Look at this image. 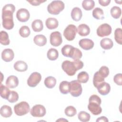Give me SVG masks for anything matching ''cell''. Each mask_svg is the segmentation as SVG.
<instances>
[{"mask_svg":"<svg viewBox=\"0 0 122 122\" xmlns=\"http://www.w3.org/2000/svg\"><path fill=\"white\" fill-rule=\"evenodd\" d=\"M98 92L102 95L108 94L111 91V86L110 84L105 81L101 83L97 87Z\"/></svg>","mask_w":122,"mask_h":122,"instance_id":"16","label":"cell"},{"mask_svg":"<svg viewBox=\"0 0 122 122\" xmlns=\"http://www.w3.org/2000/svg\"><path fill=\"white\" fill-rule=\"evenodd\" d=\"M47 56L49 60L51 61H55L58 58V51L56 49L51 48L47 51Z\"/></svg>","mask_w":122,"mask_h":122,"instance_id":"30","label":"cell"},{"mask_svg":"<svg viewBox=\"0 0 122 122\" xmlns=\"http://www.w3.org/2000/svg\"><path fill=\"white\" fill-rule=\"evenodd\" d=\"M10 91L9 90L8 87L3 85L2 83L0 84V96L2 98L7 100L8 97V96L10 93Z\"/></svg>","mask_w":122,"mask_h":122,"instance_id":"34","label":"cell"},{"mask_svg":"<svg viewBox=\"0 0 122 122\" xmlns=\"http://www.w3.org/2000/svg\"><path fill=\"white\" fill-rule=\"evenodd\" d=\"M104 78L99 73L98 71H96L93 76V84L94 86L97 88V87L102 82L104 81Z\"/></svg>","mask_w":122,"mask_h":122,"instance_id":"26","label":"cell"},{"mask_svg":"<svg viewBox=\"0 0 122 122\" xmlns=\"http://www.w3.org/2000/svg\"><path fill=\"white\" fill-rule=\"evenodd\" d=\"M41 74L38 72H32L27 80V84L30 87H36L41 81Z\"/></svg>","mask_w":122,"mask_h":122,"instance_id":"10","label":"cell"},{"mask_svg":"<svg viewBox=\"0 0 122 122\" xmlns=\"http://www.w3.org/2000/svg\"><path fill=\"white\" fill-rule=\"evenodd\" d=\"M27 1L33 6H38V5H40L41 3L46 1V0H28Z\"/></svg>","mask_w":122,"mask_h":122,"instance_id":"44","label":"cell"},{"mask_svg":"<svg viewBox=\"0 0 122 122\" xmlns=\"http://www.w3.org/2000/svg\"><path fill=\"white\" fill-rule=\"evenodd\" d=\"M99 4L102 6H108L111 2V0H99Z\"/></svg>","mask_w":122,"mask_h":122,"instance_id":"45","label":"cell"},{"mask_svg":"<svg viewBox=\"0 0 122 122\" xmlns=\"http://www.w3.org/2000/svg\"><path fill=\"white\" fill-rule=\"evenodd\" d=\"M71 15V17L73 20L78 21L81 20L82 16V13L80 8L75 7L72 9Z\"/></svg>","mask_w":122,"mask_h":122,"instance_id":"17","label":"cell"},{"mask_svg":"<svg viewBox=\"0 0 122 122\" xmlns=\"http://www.w3.org/2000/svg\"><path fill=\"white\" fill-rule=\"evenodd\" d=\"M15 10V7L12 4L5 5L2 10V24L4 28L10 30L14 25L13 14Z\"/></svg>","mask_w":122,"mask_h":122,"instance_id":"1","label":"cell"},{"mask_svg":"<svg viewBox=\"0 0 122 122\" xmlns=\"http://www.w3.org/2000/svg\"><path fill=\"white\" fill-rule=\"evenodd\" d=\"M31 27L35 32H40L43 29L42 21L41 20H35L32 22Z\"/></svg>","mask_w":122,"mask_h":122,"instance_id":"25","label":"cell"},{"mask_svg":"<svg viewBox=\"0 0 122 122\" xmlns=\"http://www.w3.org/2000/svg\"><path fill=\"white\" fill-rule=\"evenodd\" d=\"M0 43L3 45H8L10 43L8 33L2 30L0 32Z\"/></svg>","mask_w":122,"mask_h":122,"instance_id":"31","label":"cell"},{"mask_svg":"<svg viewBox=\"0 0 122 122\" xmlns=\"http://www.w3.org/2000/svg\"><path fill=\"white\" fill-rule=\"evenodd\" d=\"M30 17L29 10L24 8H21L18 10L16 13V18L18 20L21 22H26Z\"/></svg>","mask_w":122,"mask_h":122,"instance_id":"12","label":"cell"},{"mask_svg":"<svg viewBox=\"0 0 122 122\" xmlns=\"http://www.w3.org/2000/svg\"><path fill=\"white\" fill-rule=\"evenodd\" d=\"M73 46L69 45V44H66L62 48H61V53L62 54L66 57H69V53L70 52V51Z\"/></svg>","mask_w":122,"mask_h":122,"instance_id":"41","label":"cell"},{"mask_svg":"<svg viewBox=\"0 0 122 122\" xmlns=\"http://www.w3.org/2000/svg\"><path fill=\"white\" fill-rule=\"evenodd\" d=\"M108 120L105 116H101L99 117L96 120V122H108Z\"/></svg>","mask_w":122,"mask_h":122,"instance_id":"46","label":"cell"},{"mask_svg":"<svg viewBox=\"0 0 122 122\" xmlns=\"http://www.w3.org/2000/svg\"><path fill=\"white\" fill-rule=\"evenodd\" d=\"M18 99H19L18 93L14 91H10V93L8 96V97L7 100H8L10 103H14L18 101Z\"/></svg>","mask_w":122,"mask_h":122,"instance_id":"40","label":"cell"},{"mask_svg":"<svg viewBox=\"0 0 122 122\" xmlns=\"http://www.w3.org/2000/svg\"><path fill=\"white\" fill-rule=\"evenodd\" d=\"M92 16L96 20H103L104 18L103 10L98 7L95 8L92 11Z\"/></svg>","mask_w":122,"mask_h":122,"instance_id":"29","label":"cell"},{"mask_svg":"<svg viewBox=\"0 0 122 122\" xmlns=\"http://www.w3.org/2000/svg\"><path fill=\"white\" fill-rule=\"evenodd\" d=\"M77 32L76 27L73 24H69L64 30L63 35L67 40L71 41L74 39Z\"/></svg>","mask_w":122,"mask_h":122,"instance_id":"7","label":"cell"},{"mask_svg":"<svg viewBox=\"0 0 122 122\" xmlns=\"http://www.w3.org/2000/svg\"><path fill=\"white\" fill-rule=\"evenodd\" d=\"M78 118L79 120L82 122H87L89 121L91 116L89 113L84 111H81L79 112L78 114Z\"/></svg>","mask_w":122,"mask_h":122,"instance_id":"36","label":"cell"},{"mask_svg":"<svg viewBox=\"0 0 122 122\" xmlns=\"http://www.w3.org/2000/svg\"><path fill=\"white\" fill-rule=\"evenodd\" d=\"M30 33V28L27 26H23L19 30V34L23 38L28 37Z\"/></svg>","mask_w":122,"mask_h":122,"instance_id":"37","label":"cell"},{"mask_svg":"<svg viewBox=\"0 0 122 122\" xmlns=\"http://www.w3.org/2000/svg\"><path fill=\"white\" fill-rule=\"evenodd\" d=\"M57 121H68V120H66V119H63V118H61V119H59V120H57L56 121V122H57Z\"/></svg>","mask_w":122,"mask_h":122,"instance_id":"47","label":"cell"},{"mask_svg":"<svg viewBox=\"0 0 122 122\" xmlns=\"http://www.w3.org/2000/svg\"><path fill=\"white\" fill-rule=\"evenodd\" d=\"M46 27L50 30H53L57 28L59 25L58 20L54 18H48L45 21Z\"/></svg>","mask_w":122,"mask_h":122,"instance_id":"19","label":"cell"},{"mask_svg":"<svg viewBox=\"0 0 122 122\" xmlns=\"http://www.w3.org/2000/svg\"><path fill=\"white\" fill-rule=\"evenodd\" d=\"M14 111L15 114L17 115L23 116L27 114L30 112V105L26 102H21L14 106Z\"/></svg>","mask_w":122,"mask_h":122,"instance_id":"4","label":"cell"},{"mask_svg":"<svg viewBox=\"0 0 122 122\" xmlns=\"http://www.w3.org/2000/svg\"><path fill=\"white\" fill-rule=\"evenodd\" d=\"M95 5V2L93 0H84L82 2V7L86 10H92Z\"/></svg>","mask_w":122,"mask_h":122,"instance_id":"35","label":"cell"},{"mask_svg":"<svg viewBox=\"0 0 122 122\" xmlns=\"http://www.w3.org/2000/svg\"><path fill=\"white\" fill-rule=\"evenodd\" d=\"M82 52L78 48L72 47L70 52L69 57L74 60H76L81 59L82 57Z\"/></svg>","mask_w":122,"mask_h":122,"instance_id":"20","label":"cell"},{"mask_svg":"<svg viewBox=\"0 0 122 122\" xmlns=\"http://www.w3.org/2000/svg\"><path fill=\"white\" fill-rule=\"evenodd\" d=\"M112 31L111 26L107 23H103L101 24L97 29L96 33L98 36L103 37L110 35Z\"/></svg>","mask_w":122,"mask_h":122,"instance_id":"9","label":"cell"},{"mask_svg":"<svg viewBox=\"0 0 122 122\" xmlns=\"http://www.w3.org/2000/svg\"><path fill=\"white\" fill-rule=\"evenodd\" d=\"M79 45L82 49L88 51L93 47L94 42L91 39H82L79 41Z\"/></svg>","mask_w":122,"mask_h":122,"instance_id":"13","label":"cell"},{"mask_svg":"<svg viewBox=\"0 0 122 122\" xmlns=\"http://www.w3.org/2000/svg\"><path fill=\"white\" fill-rule=\"evenodd\" d=\"M64 112L66 116L72 117L76 114L77 111L76 108L73 106H69L65 108Z\"/></svg>","mask_w":122,"mask_h":122,"instance_id":"39","label":"cell"},{"mask_svg":"<svg viewBox=\"0 0 122 122\" xmlns=\"http://www.w3.org/2000/svg\"><path fill=\"white\" fill-rule=\"evenodd\" d=\"M50 42L51 44L54 47L60 46L62 42L61 33L57 31L52 32L50 35Z\"/></svg>","mask_w":122,"mask_h":122,"instance_id":"11","label":"cell"},{"mask_svg":"<svg viewBox=\"0 0 122 122\" xmlns=\"http://www.w3.org/2000/svg\"><path fill=\"white\" fill-rule=\"evenodd\" d=\"M14 68L15 70L20 72H23L28 69L27 64L22 61H18L14 64Z\"/></svg>","mask_w":122,"mask_h":122,"instance_id":"23","label":"cell"},{"mask_svg":"<svg viewBox=\"0 0 122 122\" xmlns=\"http://www.w3.org/2000/svg\"><path fill=\"white\" fill-rule=\"evenodd\" d=\"M30 114L35 117H43L46 113L45 107L41 104H36L33 106L30 111Z\"/></svg>","mask_w":122,"mask_h":122,"instance_id":"8","label":"cell"},{"mask_svg":"<svg viewBox=\"0 0 122 122\" xmlns=\"http://www.w3.org/2000/svg\"><path fill=\"white\" fill-rule=\"evenodd\" d=\"M61 68L68 75L71 76L75 75L77 71L73 61H71L68 60H66L62 63Z\"/></svg>","mask_w":122,"mask_h":122,"instance_id":"6","label":"cell"},{"mask_svg":"<svg viewBox=\"0 0 122 122\" xmlns=\"http://www.w3.org/2000/svg\"><path fill=\"white\" fill-rule=\"evenodd\" d=\"M102 101L100 97L96 94L90 96L89 99L88 109L94 115H98L101 113L102 108L100 106Z\"/></svg>","mask_w":122,"mask_h":122,"instance_id":"2","label":"cell"},{"mask_svg":"<svg viewBox=\"0 0 122 122\" xmlns=\"http://www.w3.org/2000/svg\"><path fill=\"white\" fill-rule=\"evenodd\" d=\"M81 85L77 80H73L70 82V93L75 97L80 96L82 93Z\"/></svg>","mask_w":122,"mask_h":122,"instance_id":"5","label":"cell"},{"mask_svg":"<svg viewBox=\"0 0 122 122\" xmlns=\"http://www.w3.org/2000/svg\"><path fill=\"white\" fill-rule=\"evenodd\" d=\"M19 84L18 78L14 75L9 76L6 81V85L7 87L14 89L17 87Z\"/></svg>","mask_w":122,"mask_h":122,"instance_id":"15","label":"cell"},{"mask_svg":"<svg viewBox=\"0 0 122 122\" xmlns=\"http://www.w3.org/2000/svg\"><path fill=\"white\" fill-rule=\"evenodd\" d=\"M77 32L81 36H86L90 33L89 27L85 24H81L78 27Z\"/></svg>","mask_w":122,"mask_h":122,"instance_id":"18","label":"cell"},{"mask_svg":"<svg viewBox=\"0 0 122 122\" xmlns=\"http://www.w3.org/2000/svg\"><path fill=\"white\" fill-rule=\"evenodd\" d=\"M114 39L116 42L121 45L122 44V29L117 28L114 31Z\"/></svg>","mask_w":122,"mask_h":122,"instance_id":"38","label":"cell"},{"mask_svg":"<svg viewBox=\"0 0 122 122\" xmlns=\"http://www.w3.org/2000/svg\"><path fill=\"white\" fill-rule=\"evenodd\" d=\"M64 4L61 0H53L47 6L48 12L52 15H58L64 9Z\"/></svg>","mask_w":122,"mask_h":122,"instance_id":"3","label":"cell"},{"mask_svg":"<svg viewBox=\"0 0 122 122\" xmlns=\"http://www.w3.org/2000/svg\"><path fill=\"white\" fill-rule=\"evenodd\" d=\"M110 12L112 18L115 19H117L121 17L122 14V10L118 6H113L111 9Z\"/></svg>","mask_w":122,"mask_h":122,"instance_id":"33","label":"cell"},{"mask_svg":"<svg viewBox=\"0 0 122 122\" xmlns=\"http://www.w3.org/2000/svg\"><path fill=\"white\" fill-rule=\"evenodd\" d=\"M60 92L63 94H66L70 92V82L64 81L61 82L59 85Z\"/></svg>","mask_w":122,"mask_h":122,"instance_id":"28","label":"cell"},{"mask_svg":"<svg viewBox=\"0 0 122 122\" xmlns=\"http://www.w3.org/2000/svg\"><path fill=\"white\" fill-rule=\"evenodd\" d=\"M33 41L37 45L41 47L44 46L47 43V38L42 34L36 35L33 38Z\"/></svg>","mask_w":122,"mask_h":122,"instance_id":"21","label":"cell"},{"mask_svg":"<svg viewBox=\"0 0 122 122\" xmlns=\"http://www.w3.org/2000/svg\"><path fill=\"white\" fill-rule=\"evenodd\" d=\"M89 79V74L84 71L80 72L77 75V81L80 83H86L88 81Z\"/></svg>","mask_w":122,"mask_h":122,"instance_id":"32","label":"cell"},{"mask_svg":"<svg viewBox=\"0 0 122 122\" xmlns=\"http://www.w3.org/2000/svg\"><path fill=\"white\" fill-rule=\"evenodd\" d=\"M0 115L4 118H8L11 116L12 114L11 108L7 105H3L0 109Z\"/></svg>","mask_w":122,"mask_h":122,"instance_id":"24","label":"cell"},{"mask_svg":"<svg viewBox=\"0 0 122 122\" xmlns=\"http://www.w3.org/2000/svg\"><path fill=\"white\" fill-rule=\"evenodd\" d=\"M114 82L118 85H122V73L116 74L113 77Z\"/></svg>","mask_w":122,"mask_h":122,"instance_id":"43","label":"cell"},{"mask_svg":"<svg viewBox=\"0 0 122 122\" xmlns=\"http://www.w3.org/2000/svg\"><path fill=\"white\" fill-rule=\"evenodd\" d=\"M98 72L104 78H105L109 74V69L108 67L102 66L100 68Z\"/></svg>","mask_w":122,"mask_h":122,"instance_id":"42","label":"cell"},{"mask_svg":"<svg viewBox=\"0 0 122 122\" xmlns=\"http://www.w3.org/2000/svg\"><path fill=\"white\" fill-rule=\"evenodd\" d=\"M14 57V52L10 49H5L1 52V58L5 62L11 61Z\"/></svg>","mask_w":122,"mask_h":122,"instance_id":"14","label":"cell"},{"mask_svg":"<svg viewBox=\"0 0 122 122\" xmlns=\"http://www.w3.org/2000/svg\"><path fill=\"white\" fill-rule=\"evenodd\" d=\"M44 83L47 88L52 89L56 84V79L52 76H48L45 79Z\"/></svg>","mask_w":122,"mask_h":122,"instance_id":"27","label":"cell"},{"mask_svg":"<svg viewBox=\"0 0 122 122\" xmlns=\"http://www.w3.org/2000/svg\"><path fill=\"white\" fill-rule=\"evenodd\" d=\"M100 46L101 47L105 50L111 49L113 46L112 41L108 38L102 39L100 41Z\"/></svg>","mask_w":122,"mask_h":122,"instance_id":"22","label":"cell"}]
</instances>
